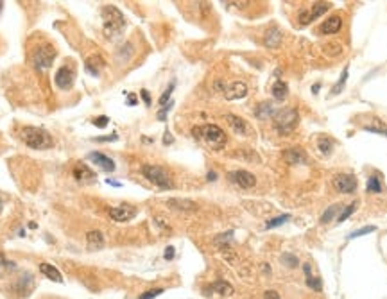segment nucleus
Returning a JSON list of instances; mask_svg holds the SVG:
<instances>
[{
	"instance_id": "f03ea898",
	"label": "nucleus",
	"mask_w": 387,
	"mask_h": 299,
	"mask_svg": "<svg viewBox=\"0 0 387 299\" xmlns=\"http://www.w3.org/2000/svg\"><path fill=\"white\" fill-rule=\"evenodd\" d=\"M22 140L31 149H48L52 147V137L42 127L27 126L22 129Z\"/></svg>"
},
{
	"instance_id": "b1692460",
	"label": "nucleus",
	"mask_w": 387,
	"mask_h": 299,
	"mask_svg": "<svg viewBox=\"0 0 387 299\" xmlns=\"http://www.w3.org/2000/svg\"><path fill=\"white\" fill-rule=\"evenodd\" d=\"M287 93H289V86L283 83L282 79H278L276 83H274V86H272V97L276 100H283L287 97Z\"/></svg>"
},
{
	"instance_id": "ea45409f",
	"label": "nucleus",
	"mask_w": 387,
	"mask_h": 299,
	"mask_svg": "<svg viewBox=\"0 0 387 299\" xmlns=\"http://www.w3.org/2000/svg\"><path fill=\"white\" fill-rule=\"evenodd\" d=\"M127 50L131 52V43H127ZM119 58L122 59V61H127V59L131 58V54H126V45L121 48V52H119Z\"/></svg>"
},
{
	"instance_id": "7ed1b4c3",
	"label": "nucleus",
	"mask_w": 387,
	"mask_h": 299,
	"mask_svg": "<svg viewBox=\"0 0 387 299\" xmlns=\"http://www.w3.org/2000/svg\"><path fill=\"white\" fill-rule=\"evenodd\" d=\"M194 135L195 137H201L204 142L208 143L212 149H222L228 142V138H226V133L220 129L219 126H215V124H206L203 127H195L194 129Z\"/></svg>"
},
{
	"instance_id": "f257e3e1",
	"label": "nucleus",
	"mask_w": 387,
	"mask_h": 299,
	"mask_svg": "<svg viewBox=\"0 0 387 299\" xmlns=\"http://www.w3.org/2000/svg\"><path fill=\"white\" fill-rule=\"evenodd\" d=\"M102 18H104V34L108 38L119 36L124 31V27H126V18L121 13V9H117L115 5L102 7Z\"/></svg>"
},
{
	"instance_id": "9b49d317",
	"label": "nucleus",
	"mask_w": 387,
	"mask_h": 299,
	"mask_svg": "<svg viewBox=\"0 0 387 299\" xmlns=\"http://www.w3.org/2000/svg\"><path fill=\"white\" fill-rule=\"evenodd\" d=\"M222 92H224V97L228 100H239V99H244L247 95V86L244 83H241V81H237V83L226 86Z\"/></svg>"
},
{
	"instance_id": "dca6fc26",
	"label": "nucleus",
	"mask_w": 387,
	"mask_h": 299,
	"mask_svg": "<svg viewBox=\"0 0 387 299\" xmlns=\"http://www.w3.org/2000/svg\"><path fill=\"white\" fill-rule=\"evenodd\" d=\"M226 120H228L230 127L233 129V133H237V135H247V133H249V126L246 124V120H242L241 116L226 115Z\"/></svg>"
},
{
	"instance_id": "c85d7f7f",
	"label": "nucleus",
	"mask_w": 387,
	"mask_h": 299,
	"mask_svg": "<svg viewBox=\"0 0 387 299\" xmlns=\"http://www.w3.org/2000/svg\"><path fill=\"white\" fill-rule=\"evenodd\" d=\"M367 192L369 194H380L382 192V183H380V179L377 176H371L367 179Z\"/></svg>"
},
{
	"instance_id": "aec40b11",
	"label": "nucleus",
	"mask_w": 387,
	"mask_h": 299,
	"mask_svg": "<svg viewBox=\"0 0 387 299\" xmlns=\"http://www.w3.org/2000/svg\"><path fill=\"white\" fill-rule=\"evenodd\" d=\"M167 205L174 210H185V211H194L197 210V205L194 201H185V199H169Z\"/></svg>"
},
{
	"instance_id": "a18cd8bd",
	"label": "nucleus",
	"mask_w": 387,
	"mask_h": 299,
	"mask_svg": "<svg viewBox=\"0 0 387 299\" xmlns=\"http://www.w3.org/2000/svg\"><path fill=\"white\" fill-rule=\"evenodd\" d=\"M99 142H110V140H117V135H111V137H106V138H97Z\"/></svg>"
},
{
	"instance_id": "49530a36",
	"label": "nucleus",
	"mask_w": 387,
	"mask_h": 299,
	"mask_svg": "<svg viewBox=\"0 0 387 299\" xmlns=\"http://www.w3.org/2000/svg\"><path fill=\"white\" fill-rule=\"evenodd\" d=\"M106 183L111 184V186H121V183H119V181H113V179H106Z\"/></svg>"
},
{
	"instance_id": "3c124183",
	"label": "nucleus",
	"mask_w": 387,
	"mask_h": 299,
	"mask_svg": "<svg viewBox=\"0 0 387 299\" xmlns=\"http://www.w3.org/2000/svg\"><path fill=\"white\" fill-rule=\"evenodd\" d=\"M2 210H4V203H2V199H0V213H2Z\"/></svg>"
},
{
	"instance_id": "09e8293b",
	"label": "nucleus",
	"mask_w": 387,
	"mask_h": 299,
	"mask_svg": "<svg viewBox=\"0 0 387 299\" xmlns=\"http://www.w3.org/2000/svg\"><path fill=\"white\" fill-rule=\"evenodd\" d=\"M163 142H165V143H170V142H172V137L169 135V131H167V135H165V138H163Z\"/></svg>"
},
{
	"instance_id": "6e6552de",
	"label": "nucleus",
	"mask_w": 387,
	"mask_h": 299,
	"mask_svg": "<svg viewBox=\"0 0 387 299\" xmlns=\"http://www.w3.org/2000/svg\"><path fill=\"white\" fill-rule=\"evenodd\" d=\"M73 79H75V70H73L72 67H68V65L59 67L58 72H56V75H54L56 86H58V88H61V90L72 88Z\"/></svg>"
},
{
	"instance_id": "2eb2a0df",
	"label": "nucleus",
	"mask_w": 387,
	"mask_h": 299,
	"mask_svg": "<svg viewBox=\"0 0 387 299\" xmlns=\"http://www.w3.org/2000/svg\"><path fill=\"white\" fill-rule=\"evenodd\" d=\"M283 160H285L289 165H301V163L307 161V156H305V152L301 151V149L292 147L283 152Z\"/></svg>"
},
{
	"instance_id": "58836bf2",
	"label": "nucleus",
	"mask_w": 387,
	"mask_h": 299,
	"mask_svg": "<svg viewBox=\"0 0 387 299\" xmlns=\"http://www.w3.org/2000/svg\"><path fill=\"white\" fill-rule=\"evenodd\" d=\"M108 122H110V118H108V116H97V118H95L94 120V126H97V127H106L108 126Z\"/></svg>"
},
{
	"instance_id": "a878e982",
	"label": "nucleus",
	"mask_w": 387,
	"mask_h": 299,
	"mask_svg": "<svg viewBox=\"0 0 387 299\" xmlns=\"http://www.w3.org/2000/svg\"><path fill=\"white\" fill-rule=\"evenodd\" d=\"M210 289L214 290V292H217V294H220V296H231L233 294V287H231L230 283H226V281H215Z\"/></svg>"
},
{
	"instance_id": "ddd939ff",
	"label": "nucleus",
	"mask_w": 387,
	"mask_h": 299,
	"mask_svg": "<svg viewBox=\"0 0 387 299\" xmlns=\"http://www.w3.org/2000/svg\"><path fill=\"white\" fill-rule=\"evenodd\" d=\"M340 27H342V18L335 15V16H332V18H326V20L319 25L317 32L323 34V36H326V34H335V32L340 31Z\"/></svg>"
},
{
	"instance_id": "0eeeda50",
	"label": "nucleus",
	"mask_w": 387,
	"mask_h": 299,
	"mask_svg": "<svg viewBox=\"0 0 387 299\" xmlns=\"http://www.w3.org/2000/svg\"><path fill=\"white\" fill-rule=\"evenodd\" d=\"M332 183L340 194H353L357 190V178L351 174H339V176H335Z\"/></svg>"
},
{
	"instance_id": "2f4dec72",
	"label": "nucleus",
	"mask_w": 387,
	"mask_h": 299,
	"mask_svg": "<svg viewBox=\"0 0 387 299\" xmlns=\"http://www.w3.org/2000/svg\"><path fill=\"white\" fill-rule=\"evenodd\" d=\"M364 129L369 131V133H377V135H384V137H387V127L384 126L382 122H378V120H377V126H366Z\"/></svg>"
},
{
	"instance_id": "1a4fd4ad",
	"label": "nucleus",
	"mask_w": 387,
	"mask_h": 299,
	"mask_svg": "<svg viewBox=\"0 0 387 299\" xmlns=\"http://www.w3.org/2000/svg\"><path fill=\"white\" fill-rule=\"evenodd\" d=\"M108 213H110V217L115 222H127L136 217V208L131 205H121V206H115V208H110Z\"/></svg>"
},
{
	"instance_id": "de8ad7c7",
	"label": "nucleus",
	"mask_w": 387,
	"mask_h": 299,
	"mask_svg": "<svg viewBox=\"0 0 387 299\" xmlns=\"http://www.w3.org/2000/svg\"><path fill=\"white\" fill-rule=\"evenodd\" d=\"M217 179V174L215 172H208V181H215Z\"/></svg>"
},
{
	"instance_id": "4be33fe9",
	"label": "nucleus",
	"mask_w": 387,
	"mask_h": 299,
	"mask_svg": "<svg viewBox=\"0 0 387 299\" xmlns=\"http://www.w3.org/2000/svg\"><path fill=\"white\" fill-rule=\"evenodd\" d=\"M332 7V4L330 2H315L314 5H312V9L309 11V16H310V22L315 20V18H319V16H323L326 11Z\"/></svg>"
},
{
	"instance_id": "393cba45",
	"label": "nucleus",
	"mask_w": 387,
	"mask_h": 299,
	"mask_svg": "<svg viewBox=\"0 0 387 299\" xmlns=\"http://www.w3.org/2000/svg\"><path fill=\"white\" fill-rule=\"evenodd\" d=\"M274 108H272L271 102H262V104L257 106V110H255V115L258 118H269V116H274Z\"/></svg>"
},
{
	"instance_id": "4468645a",
	"label": "nucleus",
	"mask_w": 387,
	"mask_h": 299,
	"mask_svg": "<svg viewBox=\"0 0 387 299\" xmlns=\"http://www.w3.org/2000/svg\"><path fill=\"white\" fill-rule=\"evenodd\" d=\"M86 244H88L90 251H99L104 247V235L99 230L88 231L86 233Z\"/></svg>"
},
{
	"instance_id": "72a5a7b5",
	"label": "nucleus",
	"mask_w": 387,
	"mask_h": 299,
	"mask_svg": "<svg viewBox=\"0 0 387 299\" xmlns=\"http://www.w3.org/2000/svg\"><path fill=\"white\" fill-rule=\"evenodd\" d=\"M174 86H176V81H172V83L169 84V88L163 92V95L160 97V106H165L169 102V99H170V95H172V90H174Z\"/></svg>"
},
{
	"instance_id": "37998d69",
	"label": "nucleus",
	"mask_w": 387,
	"mask_h": 299,
	"mask_svg": "<svg viewBox=\"0 0 387 299\" xmlns=\"http://www.w3.org/2000/svg\"><path fill=\"white\" fill-rule=\"evenodd\" d=\"M140 95H142V99H144V102H145L147 106H151V95H149V92H147V90H142Z\"/></svg>"
},
{
	"instance_id": "cd10ccee",
	"label": "nucleus",
	"mask_w": 387,
	"mask_h": 299,
	"mask_svg": "<svg viewBox=\"0 0 387 299\" xmlns=\"http://www.w3.org/2000/svg\"><path fill=\"white\" fill-rule=\"evenodd\" d=\"M317 147H319V151L323 152L324 156H328V154H332V151H334V142H332L328 137H321L319 140H317Z\"/></svg>"
},
{
	"instance_id": "603ef678",
	"label": "nucleus",
	"mask_w": 387,
	"mask_h": 299,
	"mask_svg": "<svg viewBox=\"0 0 387 299\" xmlns=\"http://www.w3.org/2000/svg\"><path fill=\"white\" fill-rule=\"evenodd\" d=\"M0 9H2V2H0Z\"/></svg>"
},
{
	"instance_id": "423d86ee",
	"label": "nucleus",
	"mask_w": 387,
	"mask_h": 299,
	"mask_svg": "<svg viewBox=\"0 0 387 299\" xmlns=\"http://www.w3.org/2000/svg\"><path fill=\"white\" fill-rule=\"evenodd\" d=\"M54 58H56V48H52L50 45H40V47L32 52V65L36 70H47L50 69Z\"/></svg>"
},
{
	"instance_id": "8fccbe9b",
	"label": "nucleus",
	"mask_w": 387,
	"mask_h": 299,
	"mask_svg": "<svg viewBox=\"0 0 387 299\" xmlns=\"http://www.w3.org/2000/svg\"><path fill=\"white\" fill-rule=\"evenodd\" d=\"M136 104V97L135 95H129V106H135Z\"/></svg>"
},
{
	"instance_id": "a19ab883",
	"label": "nucleus",
	"mask_w": 387,
	"mask_h": 299,
	"mask_svg": "<svg viewBox=\"0 0 387 299\" xmlns=\"http://www.w3.org/2000/svg\"><path fill=\"white\" fill-rule=\"evenodd\" d=\"M7 267H13V265H11V263L7 262V260H5L4 254H0V274L4 273V271H5V269H7Z\"/></svg>"
},
{
	"instance_id": "f704fd0d",
	"label": "nucleus",
	"mask_w": 387,
	"mask_h": 299,
	"mask_svg": "<svg viewBox=\"0 0 387 299\" xmlns=\"http://www.w3.org/2000/svg\"><path fill=\"white\" fill-rule=\"evenodd\" d=\"M355 208H357V203H351V205H348V208H344V211H342V213H340V215H339L337 222H344L346 219H348V217H350L351 213L355 211Z\"/></svg>"
},
{
	"instance_id": "bb28decb",
	"label": "nucleus",
	"mask_w": 387,
	"mask_h": 299,
	"mask_svg": "<svg viewBox=\"0 0 387 299\" xmlns=\"http://www.w3.org/2000/svg\"><path fill=\"white\" fill-rule=\"evenodd\" d=\"M342 208V205H332V206H328L326 210H324V213L321 215V222L323 224H328L332 219H335L337 217V213H339V210Z\"/></svg>"
},
{
	"instance_id": "79ce46f5",
	"label": "nucleus",
	"mask_w": 387,
	"mask_h": 299,
	"mask_svg": "<svg viewBox=\"0 0 387 299\" xmlns=\"http://www.w3.org/2000/svg\"><path fill=\"white\" fill-rule=\"evenodd\" d=\"M264 299H280V294H278L276 290H267L266 294H264Z\"/></svg>"
},
{
	"instance_id": "e433bc0d",
	"label": "nucleus",
	"mask_w": 387,
	"mask_h": 299,
	"mask_svg": "<svg viewBox=\"0 0 387 299\" xmlns=\"http://www.w3.org/2000/svg\"><path fill=\"white\" fill-rule=\"evenodd\" d=\"M160 294H163V289H151V290H147V292H144L138 299H154Z\"/></svg>"
},
{
	"instance_id": "20e7f679",
	"label": "nucleus",
	"mask_w": 387,
	"mask_h": 299,
	"mask_svg": "<svg viewBox=\"0 0 387 299\" xmlns=\"http://www.w3.org/2000/svg\"><path fill=\"white\" fill-rule=\"evenodd\" d=\"M142 172L145 176L147 181H151L154 186H158L160 190H172L174 183L169 172L163 167H158V165H144Z\"/></svg>"
},
{
	"instance_id": "c9c22d12",
	"label": "nucleus",
	"mask_w": 387,
	"mask_h": 299,
	"mask_svg": "<svg viewBox=\"0 0 387 299\" xmlns=\"http://www.w3.org/2000/svg\"><path fill=\"white\" fill-rule=\"evenodd\" d=\"M282 262L285 263V265H289V267H298V258L294 256V254H287V253H285V254H282Z\"/></svg>"
},
{
	"instance_id": "412c9836",
	"label": "nucleus",
	"mask_w": 387,
	"mask_h": 299,
	"mask_svg": "<svg viewBox=\"0 0 387 299\" xmlns=\"http://www.w3.org/2000/svg\"><path fill=\"white\" fill-rule=\"evenodd\" d=\"M40 271H42V273L45 274L48 279L56 281V283H61V281H63V276H61V273H59V271L54 267V265H50V263H42V265H40Z\"/></svg>"
},
{
	"instance_id": "f8f14e48",
	"label": "nucleus",
	"mask_w": 387,
	"mask_h": 299,
	"mask_svg": "<svg viewBox=\"0 0 387 299\" xmlns=\"http://www.w3.org/2000/svg\"><path fill=\"white\" fill-rule=\"evenodd\" d=\"M88 160H92V161H94L100 170H104V172H113V170H115L113 160L108 158L106 154H102V152H90Z\"/></svg>"
},
{
	"instance_id": "c756f323",
	"label": "nucleus",
	"mask_w": 387,
	"mask_h": 299,
	"mask_svg": "<svg viewBox=\"0 0 387 299\" xmlns=\"http://www.w3.org/2000/svg\"><path fill=\"white\" fill-rule=\"evenodd\" d=\"M290 219V215H280V217H274V219H271V221H267L266 228L267 230H271V228H276V226H282L285 224V222Z\"/></svg>"
},
{
	"instance_id": "4c0bfd02",
	"label": "nucleus",
	"mask_w": 387,
	"mask_h": 299,
	"mask_svg": "<svg viewBox=\"0 0 387 299\" xmlns=\"http://www.w3.org/2000/svg\"><path fill=\"white\" fill-rule=\"evenodd\" d=\"M172 104H174L172 100H169L167 104L162 108V111H158V118H160V120H167V113H169V110L172 108Z\"/></svg>"
},
{
	"instance_id": "a211bd4d",
	"label": "nucleus",
	"mask_w": 387,
	"mask_h": 299,
	"mask_svg": "<svg viewBox=\"0 0 387 299\" xmlns=\"http://www.w3.org/2000/svg\"><path fill=\"white\" fill-rule=\"evenodd\" d=\"M303 271H305V281H307V285H309L312 290H315V292H321V289H323V283H321V279L317 278V276H314V274L310 273V265H309V263H305V265H303Z\"/></svg>"
},
{
	"instance_id": "39448f33",
	"label": "nucleus",
	"mask_w": 387,
	"mask_h": 299,
	"mask_svg": "<svg viewBox=\"0 0 387 299\" xmlns=\"http://www.w3.org/2000/svg\"><path fill=\"white\" fill-rule=\"evenodd\" d=\"M299 115L294 108H282L274 113V127L280 135H289L294 127L298 126Z\"/></svg>"
},
{
	"instance_id": "5701e85b",
	"label": "nucleus",
	"mask_w": 387,
	"mask_h": 299,
	"mask_svg": "<svg viewBox=\"0 0 387 299\" xmlns=\"http://www.w3.org/2000/svg\"><path fill=\"white\" fill-rule=\"evenodd\" d=\"M102 67H104V61H102V58H99V56H94V58H90L88 61H86V70H88L92 75H99Z\"/></svg>"
},
{
	"instance_id": "c03bdc74",
	"label": "nucleus",
	"mask_w": 387,
	"mask_h": 299,
	"mask_svg": "<svg viewBox=\"0 0 387 299\" xmlns=\"http://www.w3.org/2000/svg\"><path fill=\"white\" fill-rule=\"evenodd\" d=\"M174 253H176V251H174V247L169 246L167 249H165V254H163V256H165V260H172V258H174Z\"/></svg>"
},
{
	"instance_id": "7c9ffc66",
	"label": "nucleus",
	"mask_w": 387,
	"mask_h": 299,
	"mask_svg": "<svg viewBox=\"0 0 387 299\" xmlns=\"http://www.w3.org/2000/svg\"><path fill=\"white\" fill-rule=\"evenodd\" d=\"M373 231H377V226H366V228H361V230L353 231L348 238L353 240V238H357V236H364V235H367V233H373Z\"/></svg>"
},
{
	"instance_id": "9d476101",
	"label": "nucleus",
	"mask_w": 387,
	"mask_h": 299,
	"mask_svg": "<svg viewBox=\"0 0 387 299\" xmlns=\"http://www.w3.org/2000/svg\"><path fill=\"white\" fill-rule=\"evenodd\" d=\"M230 181L239 184L241 188H253L257 184V178L251 172H247V170H235V172H231Z\"/></svg>"
},
{
	"instance_id": "f3484780",
	"label": "nucleus",
	"mask_w": 387,
	"mask_h": 299,
	"mask_svg": "<svg viewBox=\"0 0 387 299\" xmlns=\"http://www.w3.org/2000/svg\"><path fill=\"white\" fill-rule=\"evenodd\" d=\"M73 176L77 181H83V183H92L95 179V174L90 170L84 163H77L75 167H73Z\"/></svg>"
},
{
	"instance_id": "6ab92c4d",
	"label": "nucleus",
	"mask_w": 387,
	"mask_h": 299,
	"mask_svg": "<svg viewBox=\"0 0 387 299\" xmlns=\"http://www.w3.org/2000/svg\"><path fill=\"white\" fill-rule=\"evenodd\" d=\"M280 43H282V32L278 31V29H271V31L266 32L264 45H266L267 48H276V47H280Z\"/></svg>"
},
{
	"instance_id": "473e14b6",
	"label": "nucleus",
	"mask_w": 387,
	"mask_h": 299,
	"mask_svg": "<svg viewBox=\"0 0 387 299\" xmlns=\"http://www.w3.org/2000/svg\"><path fill=\"white\" fill-rule=\"evenodd\" d=\"M346 79H348V69L342 70V74H340L339 83L335 84V86H334V92H332V93H330V95H337V93H340V92H342V86H344V83H346Z\"/></svg>"
}]
</instances>
